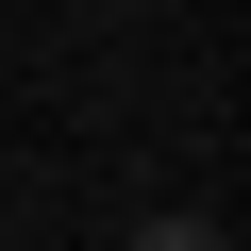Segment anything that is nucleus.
<instances>
[{"label": "nucleus", "mask_w": 251, "mask_h": 251, "mask_svg": "<svg viewBox=\"0 0 251 251\" xmlns=\"http://www.w3.org/2000/svg\"><path fill=\"white\" fill-rule=\"evenodd\" d=\"M117 251H234V234H218V218H184V201H151V218L117 234Z\"/></svg>", "instance_id": "nucleus-1"}]
</instances>
